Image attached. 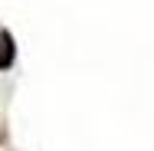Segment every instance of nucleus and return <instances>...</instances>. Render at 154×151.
Instances as JSON below:
<instances>
[{"instance_id":"nucleus-1","label":"nucleus","mask_w":154,"mask_h":151,"mask_svg":"<svg viewBox=\"0 0 154 151\" xmlns=\"http://www.w3.org/2000/svg\"><path fill=\"white\" fill-rule=\"evenodd\" d=\"M17 66V39L10 30H0V72Z\"/></svg>"}]
</instances>
